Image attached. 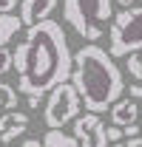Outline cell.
Masks as SVG:
<instances>
[{"instance_id":"1","label":"cell","mask_w":142,"mask_h":147,"mask_svg":"<svg viewBox=\"0 0 142 147\" xmlns=\"http://www.w3.org/2000/svg\"><path fill=\"white\" fill-rule=\"evenodd\" d=\"M12 68L17 74V93L26 96H43L54 85L68 82L74 54L63 26L51 17L26 26V34L12 54Z\"/></svg>"},{"instance_id":"2","label":"cell","mask_w":142,"mask_h":147,"mask_svg":"<svg viewBox=\"0 0 142 147\" xmlns=\"http://www.w3.org/2000/svg\"><path fill=\"white\" fill-rule=\"evenodd\" d=\"M68 82L77 88L80 102L85 105L88 113H105L125 93V79L119 65L97 42L83 45L74 54V71Z\"/></svg>"},{"instance_id":"3","label":"cell","mask_w":142,"mask_h":147,"mask_svg":"<svg viewBox=\"0 0 142 147\" xmlns=\"http://www.w3.org/2000/svg\"><path fill=\"white\" fill-rule=\"evenodd\" d=\"M142 48V6L122 9L119 14L111 20V31H108V54L114 57H128L131 51Z\"/></svg>"},{"instance_id":"4","label":"cell","mask_w":142,"mask_h":147,"mask_svg":"<svg viewBox=\"0 0 142 147\" xmlns=\"http://www.w3.org/2000/svg\"><path fill=\"white\" fill-rule=\"evenodd\" d=\"M80 93L71 82H60L48 91V99H46V108H43V122L48 130H63V125L74 122L80 116Z\"/></svg>"},{"instance_id":"5","label":"cell","mask_w":142,"mask_h":147,"mask_svg":"<svg viewBox=\"0 0 142 147\" xmlns=\"http://www.w3.org/2000/svg\"><path fill=\"white\" fill-rule=\"evenodd\" d=\"M74 139L80 147H111L105 139V125L100 113H83L74 119Z\"/></svg>"},{"instance_id":"6","label":"cell","mask_w":142,"mask_h":147,"mask_svg":"<svg viewBox=\"0 0 142 147\" xmlns=\"http://www.w3.org/2000/svg\"><path fill=\"white\" fill-rule=\"evenodd\" d=\"M63 23L71 26L77 34L83 37V40H88V42H97L100 37H102V26H97V23H88L85 14L80 11V6L74 3V0H63Z\"/></svg>"},{"instance_id":"7","label":"cell","mask_w":142,"mask_h":147,"mask_svg":"<svg viewBox=\"0 0 142 147\" xmlns=\"http://www.w3.org/2000/svg\"><path fill=\"white\" fill-rule=\"evenodd\" d=\"M31 125V119L23 113V110H6L0 116V142L3 144H12L14 139H20Z\"/></svg>"},{"instance_id":"8","label":"cell","mask_w":142,"mask_h":147,"mask_svg":"<svg viewBox=\"0 0 142 147\" xmlns=\"http://www.w3.org/2000/svg\"><path fill=\"white\" fill-rule=\"evenodd\" d=\"M20 23L23 26H34L40 20H48L51 11L57 9V0H20Z\"/></svg>"},{"instance_id":"9","label":"cell","mask_w":142,"mask_h":147,"mask_svg":"<svg viewBox=\"0 0 142 147\" xmlns=\"http://www.w3.org/2000/svg\"><path fill=\"white\" fill-rule=\"evenodd\" d=\"M88 23H105L114 17V0H74Z\"/></svg>"},{"instance_id":"10","label":"cell","mask_w":142,"mask_h":147,"mask_svg":"<svg viewBox=\"0 0 142 147\" xmlns=\"http://www.w3.org/2000/svg\"><path fill=\"white\" fill-rule=\"evenodd\" d=\"M108 110H111V125H117V127H125L139 119V108L134 99H117Z\"/></svg>"},{"instance_id":"11","label":"cell","mask_w":142,"mask_h":147,"mask_svg":"<svg viewBox=\"0 0 142 147\" xmlns=\"http://www.w3.org/2000/svg\"><path fill=\"white\" fill-rule=\"evenodd\" d=\"M20 28H23V23H20V17L14 11L0 14V48H6V45L14 40V34H17Z\"/></svg>"},{"instance_id":"12","label":"cell","mask_w":142,"mask_h":147,"mask_svg":"<svg viewBox=\"0 0 142 147\" xmlns=\"http://www.w3.org/2000/svg\"><path fill=\"white\" fill-rule=\"evenodd\" d=\"M43 147H80V144H77L74 136L63 133V130H48L43 136Z\"/></svg>"},{"instance_id":"13","label":"cell","mask_w":142,"mask_h":147,"mask_svg":"<svg viewBox=\"0 0 142 147\" xmlns=\"http://www.w3.org/2000/svg\"><path fill=\"white\" fill-rule=\"evenodd\" d=\"M17 102H20L17 88L0 82V110H17Z\"/></svg>"},{"instance_id":"14","label":"cell","mask_w":142,"mask_h":147,"mask_svg":"<svg viewBox=\"0 0 142 147\" xmlns=\"http://www.w3.org/2000/svg\"><path fill=\"white\" fill-rule=\"evenodd\" d=\"M125 71L131 74L137 82H142V48L139 51H131V54L125 57Z\"/></svg>"},{"instance_id":"15","label":"cell","mask_w":142,"mask_h":147,"mask_svg":"<svg viewBox=\"0 0 142 147\" xmlns=\"http://www.w3.org/2000/svg\"><path fill=\"white\" fill-rule=\"evenodd\" d=\"M12 71V51L9 48H0V76Z\"/></svg>"},{"instance_id":"16","label":"cell","mask_w":142,"mask_h":147,"mask_svg":"<svg viewBox=\"0 0 142 147\" xmlns=\"http://www.w3.org/2000/svg\"><path fill=\"white\" fill-rule=\"evenodd\" d=\"M105 139H108V144L119 142V139H122V127H117V125H108V127H105Z\"/></svg>"},{"instance_id":"17","label":"cell","mask_w":142,"mask_h":147,"mask_svg":"<svg viewBox=\"0 0 142 147\" xmlns=\"http://www.w3.org/2000/svg\"><path fill=\"white\" fill-rule=\"evenodd\" d=\"M128 99H134V102H139V99H142V82L128 85Z\"/></svg>"},{"instance_id":"18","label":"cell","mask_w":142,"mask_h":147,"mask_svg":"<svg viewBox=\"0 0 142 147\" xmlns=\"http://www.w3.org/2000/svg\"><path fill=\"white\" fill-rule=\"evenodd\" d=\"M122 136H125V139H134V136H142V133H139V125H137V122L125 125V127H122Z\"/></svg>"},{"instance_id":"19","label":"cell","mask_w":142,"mask_h":147,"mask_svg":"<svg viewBox=\"0 0 142 147\" xmlns=\"http://www.w3.org/2000/svg\"><path fill=\"white\" fill-rule=\"evenodd\" d=\"M20 0H0V14H6V11H14V6H17Z\"/></svg>"},{"instance_id":"20","label":"cell","mask_w":142,"mask_h":147,"mask_svg":"<svg viewBox=\"0 0 142 147\" xmlns=\"http://www.w3.org/2000/svg\"><path fill=\"white\" fill-rule=\"evenodd\" d=\"M26 105H29V110H37L43 105V96H26Z\"/></svg>"},{"instance_id":"21","label":"cell","mask_w":142,"mask_h":147,"mask_svg":"<svg viewBox=\"0 0 142 147\" xmlns=\"http://www.w3.org/2000/svg\"><path fill=\"white\" fill-rule=\"evenodd\" d=\"M23 147H43V139H37V136H29V139H23Z\"/></svg>"},{"instance_id":"22","label":"cell","mask_w":142,"mask_h":147,"mask_svg":"<svg viewBox=\"0 0 142 147\" xmlns=\"http://www.w3.org/2000/svg\"><path fill=\"white\" fill-rule=\"evenodd\" d=\"M128 147H142V136H134V139H128Z\"/></svg>"},{"instance_id":"23","label":"cell","mask_w":142,"mask_h":147,"mask_svg":"<svg viewBox=\"0 0 142 147\" xmlns=\"http://www.w3.org/2000/svg\"><path fill=\"white\" fill-rule=\"evenodd\" d=\"M117 3H119V6H122V9H131V6H134V3H137V0H117Z\"/></svg>"},{"instance_id":"24","label":"cell","mask_w":142,"mask_h":147,"mask_svg":"<svg viewBox=\"0 0 142 147\" xmlns=\"http://www.w3.org/2000/svg\"><path fill=\"white\" fill-rule=\"evenodd\" d=\"M111 147H125V144H122V142H114V144H111Z\"/></svg>"},{"instance_id":"25","label":"cell","mask_w":142,"mask_h":147,"mask_svg":"<svg viewBox=\"0 0 142 147\" xmlns=\"http://www.w3.org/2000/svg\"><path fill=\"white\" fill-rule=\"evenodd\" d=\"M139 133H142V110H139Z\"/></svg>"}]
</instances>
